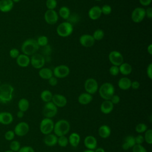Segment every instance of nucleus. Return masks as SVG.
I'll list each match as a JSON object with an SVG mask.
<instances>
[{"instance_id": "nucleus-1", "label": "nucleus", "mask_w": 152, "mask_h": 152, "mask_svg": "<svg viewBox=\"0 0 152 152\" xmlns=\"http://www.w3.org/2000/svg\"><path fill=\"white\" fill-rule=\"evenodd\" d=\"M14 88L10 84L4 83L0 85V103H8L13 98Z\"/></svg>"}, {"instance_id": "nucleus-2", "label": "nucleus", "mask_w": 152, "mask_h": 152, "mask_svg": "<svg viewBox=\"0 0 152 152\" xmlns=\"http://www.w3.org/2000/svg\"><path fill=\"white\" fill-rule=\"evenodd\" d=\"M39 48L40 46L38 45L36 40L34 39H28L23 43L21 49L23 54L29 56L36 53Z\"/></svg>"}, {"instance_id": "nucleus-3", "label": "nucleus", "mask_w": 152, "mask_h": 152, "mask_svg": "<svg viewBox=\"0 0 152 152\" xmlns=\"http://www.w3.org/2000/svg\"><path fill=\"white\" fill-rule=\"evenodd\" d=\"M70 124L65 119H60L54 124L53 132L58 137L66 135L70 130Z\"/></svg>"}, {"instance_id": "nucleus-4", "label": "nucleus", "mask_w": 152, "mask_h": 152, "mask_svg": "<svg viewBox=\"0 0 152 152\" xmlns=\"http://www.w3.org/2000/svg\"><path fill=\"white\" fill-rule=\"evenodd\" d=\"M100 96L104 100H110L112 96L115 94V87L113 85L109 82L102 84L98 89Z\"/></svg>"}, {"instance_id": "nucleus-5", "label": "nucleus", "mask_w": 152, "mask_h": 152, "mask_svg": "<svg viewBox=\"0 0 152 152\" xmlns=\"http://www.w3.org/2000/svg\"><path fill=\"white\" fill-rule=\"evenodd\" d=\"M73 30L74 28L72 24L68 21H64L58 26L56 28V32L59 36L62 37H66L72 33Z\"/></svg>"}, {"instance_id": "nucleus-6", "label": "nucleus", "mask_w": 152, "mask_h": 152, "mask_svg": "<svg viewBox=\"0 0 152 152\" xmlns=\"http://www.w3.org/2000/svg\"><path fill=\"white\" fill-rule=\"evenodd\" d=\"M54 122L52 119L45 118L43 119L39 125L40 132L44 135H48L51 134L53 131Z\"/></svg>"}, {"instance_id": "nucleus-7", "label": "nucleus", "mask_w": 152, "mask_h": 152, "mask_svg": "<svg viewBox=\"0 0 152 152\" xmlns=\"http://www.w3.org/2000/svg\"><path fill=\"white\" fill-rule=\"evenodd\" d=\"M43 116L46 118L52 119L58 113V107L52 103V102H49L46 103L43 109Z\"/></svg>"}, {"instance_id": "nucleus-8", "label": "nucleus", "mask_w": 152, "mask_h": 152, "mask_svg": "<svg viewBox=\"0 0 152 152\" xmlns=\"http://www.w3.org/2000/svg\"><path fill=\"white\" fill-rule=\"evenodd\" d=\"M84 87L86 93L92 95L98 91L99 85L97 81L94 78H89L85 81Z\"/></svg>"}, {"instance_id": "nucleus-9", "label": "nucleus", "mask_w": 152, "mask_h": 152, "mask_svg": "<svg viewBox=\"0 0 152 152\" xmlns=\"http://www.w3.org/2000/svg\"><path fill=\"white\" fill-rule=\"evenodd\" d=\"M45 56L40 53H34L31 55L30 58V64L31 66L35 69H41L43 67L45 64Z\"/></svg>"}, {"instance_id": "nucleus-10", "label": "nucleus", "mask_w": 152, "mask_h": 152, "mask_svg": "<svg viewBox=\"0 0 152 152\" xmlns=\"http://www.w3.org/2000/svg\"><path fill=\"white\" fill-rule=\"evenodd\" d=\"M52 71L54 77L56 78H64L69 75L70 69L69 67L65 65H59L55 67Z\"/></svg>"}, {"instance_id": "nucleus-11", "label": "nucleus", "mask_w": 152, "mask_h": 152, "mask_svg": "<svg viewBox=\"0 0 152 152\" xmlns=\"http://www.w3.org/2000/svg\"><path fill=\"white\" fill-rule=\"evenodd\" d=\"M131 20L134 23H139L145 17V10L142 7L135 8L131 13Z\"/></svg>"}, {"instance_id": "nucleus-12", "label": "nucleus", "mask_w": 152, "mask_h": 152, "mask_svg": "<svg viewBox=\"0 0 152 152\" xmlns=\"http://www.w3.org/2000/svg\"><path fill=\"white\" fill-rule=\"evenodd\" d=\"M30 130L28 124L24 121L18 122L14 127V132L15 135L18 137H24L28 134Z\"/></svg>"}, {"instance_id": "nucleus-13", "label": "nucleus", "mask_w": 152, "mask_h": 152, "mask_svg": "<svg viewBox=\"0 0 152 152\" xmlns=\"http://www.w3.org/2000/svg\"><path fill=\"white\" fill-rule=\"evenodd\" d=\"M109 60L112 65L119 66L124 62L123 55L117 50L111 51L108 56Z\"/></svg>"}, {"instance_id": "nucleus-14", "label": "nucleus", "mask_w": 152, "mask_h": 152, "mask_svg": "<svg viewBox=\"0 0 152 152\" xmlns=\"http://www.w3.org/2000/svg\"><path fill=\"white\" fill-rule=\"evenodd\" d=\"M58 14L55 10H48L44 15L45 21L50 25L56 24L58 20Z\"/></svg>"}, {"instance_id": "nucleus-15", "label": "nucleus", "mask_w": 152, "mask_h": 152, "mask_svg": "<svg viewBox=\"0 0 152 152\" xmlns=\"http://www.w3.org/2000/svg\"><path fill=\"white\" fill-rule=\"evenodd\" d=\"M79 42L81 45L83 47L90 48L94 45L95 40L92 35L89 34H84L80 37Z\"/></svg>"}, {"instance_id": "nucleus-16", "label": "nucleus", "mask_w": 152, "mask_h": 152, "mask_svg": "<svg viewBox=\"0 0 152 152\" xmlns=\"http://www.w3.org/2000/svg\"><path fill=\"white\" fill-rule=\"evenodd\" d=\"M52 102L57 107H64L67 104V99L66 97L59 94L53 95Z\"/></svg>"}, {"instance_id": "nucleus-17", "label": "nucleus", "mask_w": 152, "mask_h": 152, "mask_svg": "<svg viewBox=\"0 0 152 152\" xmlns=\"http://www.w3.org/2000/svg\"><path fill=\"white\" fill-rule=\"evenodd\" d=\"M84 145L88 150H94L97 147V139L93 135H87L84 140Z\"/></svg>"}, {"instance_id": "nucleus-18", "label": "nucleus", "mask_w": 152, "mask_h": 152, "mask_svg": "<svg viewBox=\"0 0 152 152\" xmlns=\"http://www.w3.org/2000/svg\"><path fill=\"white\" fill-rule=\"evenodd\" d=\"M14 118L9 112H0V124L4 125H8L12 124Z\"/></svg>"}, {"instance_id": "nucleus-19", "label": "nucleus", "mask_w": 152, "mask_h": 152, "mask_svg": "<svg viewBox=\"0 0 152 152\" xmlns=\"http://www.w3.org/2000/svg\"><path fill=\"white\" fill-rule=\"evenodd\" d=\"M101 8L98 5H94L90 8L88 12V17L92 20L99 19L102 15Z\"/></svg>"}, {"instance_id": "nucleus-20", "label": "nucleus", "mask_w": 152, "mask_h": 152, "mask_svg": "<svg viewBox=\"0 0 152 152\" xmlns=\"http://www.w3.org/2000/svg\"><path fill=\"white\" fill-rule=\"evenodd\" d=\"M114 107V104L110 101V100H104L100 105V111L102 113L107 115L111 113Z\"/></svg>"}, {"instance_id": "nucleus-21", "label": "nucleus", "mask_w": 152, "mask_h": 152, "mask_svg": "<svg viewBox=\"0 0 152 152\" xmlns=\"http://www.w3.org/2000/svg\"><path fill=\"white\" fill-rule=\"evenodd\" d=\"M17 64L23 68L27 67L30 64V58L28 56L24 54H20L19 56L16 58Z\"/></svg>"}, {"instance_id": "nucleus-22", "label": "nucleus", "mask_w": 152, "mask_h": 152, "mask_svg": "<svg viewBox=\"0 0 152 152\" xmlns=\"http://www.w3.org/2000/svg\"><path fill=\"white\" fill-rule=\"evenodd\" d=\"M14 7V2L12 0H0V11L8 12L12 10Z\"/></svg>"}, {"instance_id": "nucleus-23", "label": "nucleus", "mask_w": 152, "mask_h": 152, "mask_svg": "<svg viewBox=\"0 0 152 152\" xmlns=\"http://www.w3.org/2000/svg\"><path fill=\"white\" fill-rule=\"evenodd\" d=\"M58 137L54 134H49L45 135L43 138L45 144L48 147H53L57 144Z\"/></svg>"}, {"instance_id": "nucleus-24", "label": "nucleus", "mask_w": 152, "mask_h": 152, "mask_svg": "<svg viewBox=\"0 0 152 152\" xmlns=\"http://www.w3.org/2000/svg\"><path fill=\"white\" fill-rule=\"evenodd\" d=\"M135 137L132 135H128L125 138L124 141L122 143V147L124 150H127L129 148H132L135 145Z\"/></svg>"}, {"instance_id": "nucleus-25", "label": "nucleus", "mask_w": 152, "mask_h": 152, "mask_svg": "<svg viewBox=\"0 0 152 152\" xmlns=\"http://www.w3.org/2000/svg\"><path fill=\"white\" fill-rule=\"evenodd\" d=\"M132 81L128 77H122L121 78L118 82V86L121 90H127L131 88Z\"/></svg>"}, {"instance_id": "nucleus-26", "label": "nucleus", "mask_w": 152, "mask_h": 152, "mask_svg": "<svg viewBox=\"0 0 152 152\" xmlns=\"http://www.w3.org/2000/svg\"><path fill=\"white\" fill-rule=\"evenodd\" d=\"M93 100V96L88 93H83L78 97V102L82 105H87Z\"/></svg>"}, {"instance_id": "nucleus-27", "label": "nucleus", "mask_w": 152, "mask_h": 152, "mask_svg": "<svg viewBox=\"0 0 152 152\" xmlns=\"http://www.w3.org/2000/svg\"><path fill=\"white\" fill-rule=\"evenodd\" d=\"M99 135L103 139L107 138L111 134V129L107 125H101L98 129Z\"/></svg>"}, {"instance_id": "nucleus-28", "label": "nucleus", "mask_w": 152, "mask_h": 152, "mask_svg": "<svg viewBox=\"0 0 152 152\" xmlns=\"http://www.w3.org/2000/svg\"><path fill=\"white\" fill-rule=\"evenodd\" d=\"M80 140V135L77 132H72L68 137V142L72 147H77Z\"/></svg>"}, {"instance_id": "nucleus-29", "label": "nucleus", "mask_w": 152, "mask_h": 152, "mask_svg": "<svg viewBox=\"0 0 152 152\" xmlns=\"http://www.w3.org/2000/svg\"><path fill=\"white\" fill-rule=\"evenodd\" d=\"M39 75L40 78L43 80H49L52 77L53 74V71L51 69L49 68H42L39 71Z\"/></svg>"}, {"instance_id": "nucleus-30", "label": "nucleus", "mask_w": 152, "mask_h": 152, "mask_svg": "<svg viewBox=\"0 0 152 152\" xmlns=\"http://www.w3.org/2000/svg\"><path fill=\"white\" fill-rule=\"evenodd\" d=\"M119 72L124 75H129L132 71V66L127 63V62H123L121 65L119 66Z\"/></svg>"}, {"instance_id": "nucleus-31", "label": "nucleus", "mask_w": 152, "mask_h": 152, "mask_svg": "<svg viewBox=\"0 0 152 152\" xmlns=\"http://www.w3.org/2000/svg\"><path fill=\"white\" fill-rule=\"evenodd\" d=\"M30 106L29 101L26 98H21L18 102V108L19 110L22 112H26Z\"/></svg>"}, {"instance_id": "nucleus-32", "label": "nucleus", "mask_w": 152, "mask_h": 152, "mask_svg": "<svg viewBox=\"0 0 152 152\" xmlns=\"http://www.w3.org/2000/svg\"><path fill=\"white\" fill-rule=\"evenodd\" d=\"M52 97H53L52 93L48 90H45L43 91H42V93H40V99L43 102L45 103L51 102L52 99Z\"/></svg>"}, {"instance_id": "nucleus-33", "label": "nucleus", "mask_w": 152, "mask_h": 152, "mask_svg": "<svg viewBox=\"0 0 152 152\" xmlns=\"http://www.w3.org/2000/svg\"><path fill=\"white\" fill-rule=\"evenodd\" d=\"M70 14H71L70 10L69 9L68 7L66 6L61 7L59 10V16L64 20H67L69 18Z\"/></svg>"}, {"instance_id": "nucleus-34", "label": "nucleus", "mask_w": 152, "mask_h": 152, "mask_svg": "<svg viewBox=\"0 0 152 152\" xmlns=\"http://www.w3.org/2000/svg\"><path fill=\"white\" fill-rule=\"evenodd\" d=\"M93 37L95 40H101L103 39L104 36V33L102 29H97L96 30L93 34Z\"/></svg>"}, {"instance_id": "nucleus-35", "label": "nucleus", "mask_w": 152, "mask_h": 152, "mask_svg": "<svg viewBox=\"0 0 152 152\" xmlns=\"http://www.w3.org/2000/svg\"><path fill=\"white\" fill-rule=\"evenodd\" d=\"M57 144L59 146L61 147H66L69 142H68V138L66 137V135H63L58 137Z\"/></svg>"}, {"instance_id": "nucleus-36", "label": "nucleus", "mask_w": 152, "mask_h": 152, "mask_svg": "<svg viewBox=\"0 0 152 152\" xmlns=\"http://www.w3.org/2000/svg\"><path fill=\"white\" fill-rule=\"evenodd\" d=\"M10 150L14 152H17L21 148L20 142L17 140H12L10 143Z\"/></svg>"}, {"instance_id": "nucleus-37", "label": "nucleus", "mask_w": 152, "mask_h": 152, "mask_svg": "<svg viewBox=\"0 0 152 152\" xmlns=\"http://www.w3.org/2000/svg\"><path fill=\"white\" fill-rule=\"evenodd\" d=\"M147 129H148V126L144 123H140L137 124L135 128V132L140 134L145 132L147 130Z\"/></svg>"}, {"instance_id": "nucleus-38", "label": "nucleus", "mask_w": 152, "mask_h": 152, "mask_svg": "<svg viewBox=\"0 0 152 152\" xmlns=\"http://www.w3.org/2000/svg\"><path fill=\"white\" fill-rule=\"evenodd\" d=\"M37 43L39 46H45L48 44V38L46 36H40L36 40Z\"/></svg>"}, {"instance_id": "nucleus-39", "label": "nucleus", "mask_w": 152, "mask_h": 152, "mask_svg": "<svg viewBox=\"0 0 152 152\" xmlns=\"http://www.w3.org/2000/svg\"><path fill=\"white\" fill-rule=\"evenodd\" d=\"M144 141H145L148 144L151 145L152 144V130L151 129H147V130L144 132Z\"/></svg>"}, {"instance_id": "nucleus-40", "label": "nucleus", "mask_w": 152, "mask_h": 152, "mask_svg": "<svg viewBox=\"0 0 152 152\" xmlns=\"http://www.w3.org/2000/svg\"><path fill=\"white\" fill-rule=\"evenodd\" d=\"M15 136V134L13 130H8L6 131L4 134L5 139L8 141H11L14 140Z\"/></svg>"}, {"instance_id": "nucleus-41", "label": "nucleus", "mask_w": 152, "mask_h": 152, "mask_svg": "<svg viewBox=\"0 0 152 152\" xmlns=\"http://www.w3.org/2000/svg\"><path fill=\"white\" fill-rule=\"evenodd\" d=\"M56 0H46V6L48 10H55L57 7Z\"/></svg>"}, {"instance_id": "nucleus-42", "label": "nucleus", "mask_w": 152, "mask_h": 152, "mask_svg": "<svg viewBox=\"0 0 152 152\" xmlns=\"http://www.w3.org/2000/svg\"><path fill=\"white\" fill-rule=\"evenodd\" d=\"M101 8L102 14L104 15H109L112 12V7L107 4L103 5Z\"/></svg>"}, {"instance_id": "nucleus-43", "label": "nucleus", "mask_w": 152, "mask_h": 152, "mask_svg": "<svg viewBox=\"0 0 152 152\" xmlns=\"http://www.w3.org/2000/svg\"><path fill=\"white\" fill-rule=\"evenodd\" d=\"M68 22L70 23L71 24H74L78 23L79 21V15L77 14H71L69 18L67 19Z\"/></svg>"}, {"instance_id": "nucleus-44", "label": "nucleus", "mask_w": 152, "mask_h": 152, "mask_svg": "<svg viewBox=\"0 0 152 152\" xmlns=\"http://www.w3.org/2000/svg\"><path fill=\"white\" fill-rule=\"evenodd\" d=\"M132 152H147L146 148L142 145L140 144H135L132 148Z\"/></svg>"}, {"instance_id": "nucleus-45", "label": "nucleus", "mask_w": 152, "mask_h": 152, "mask_svg": "<svg viewBox=\"0 0 152 152\" xmlns=\"http://www.w3.org/2000/svg\"><path fill=\"white\" fill-rule=\"evenodd\" d=\"M109 73L112 76H116L119 73V66L116 65H112L109 68Z\"/></svg>"}, {"instance_id": "nucleus-46", "label": "nucleus", "mask_w": 152, "mask_h": 152, "mask_svg": "<svg viewBox=\"0 0 152 152\" xmlns=\"http://www.w3.org/2000/svg\"><path fill=\"white\" fill-rule=\"evenodd\" d=\"M9 55L11 58L16 59L20 55V52L17 48H12L9 52Z\"/></svg>"}, {"instance_id": "nucleus-47", "label": "nucleus", "mask_w": 152, "mask_h": 152, "mask_svg": "<svg viewBox=\"0 0 152 152\" xmlns=\"http://www.w3.org/2000/svg\"><path fill=\"white\" fill-rule=\"evenodd\" d=\"M17 152H34V150L31 146L26 145L21 147V148Z\"/></svg>"}, {"instance_id": "nucleus-48", "label": "nucleus", "mask_w": 152, "mask_h": 152, "mask_svg": "<svg viewBox=\"0 0 152 152\" xmlns=\"http://www.w3.org/2000/svg\"><path fill=\"white\" fill-rule=\"evenodd\" d=\"M135 144H140L142 145V143L144 142V136L141 134H138L136 137H135Z\"/></svg>"}, {"instance_id": "nucleus-49", "label": "nucleus", "mask_w": 152, "mask_h": 152, "mask_svg": "<svg viewBox=\"0 0 152 152\" xmlns=\"http://www.w3.org/2000/svg\"><path fill=\"white\" fill-rule=\"evenodd\" d=\"M120 100H121V99H120V97L117 95V94H113L112 97L110 98V101L113 104H118L119 102H120Z\"/></svg>"}, {"instance_id": "nucleus-50", "label": "nucleus", "mask_w": 152, "mask_h": 152, "mask_svg": "<svg viewBox=\"0 0 152 152\" xmlns=\"http://www.w3.org/2000/svg\"><path fill=\"white\" fill-rule=\"evenodd\" d=\"M48 80V83H49V85L51 86H55L58 84V79H57V78H56L54 76H52Z\"/></svg>"}, {"instance_id": "nucleus-51", "label": "nucleus", "mask_w": 152, "mask_h": 152, "mask_svg": "<svg viewBox=\"0 0 152 152\" xmlns=\"http://www.w3.org/2000/svg\"><path fill=\"white\" fill-rule=\"evenodd\" d=\"M147 75L150 80L152 79V63H150L147 66Z\"/></svg>"}, {"instance_id": "nucleus-52", "label": "nucleus", "mask_w": 152, "mask_h": 152, "mask_svg": "<svg viewBox=\"0 0 152 152\" xmlns=\"http://www.w3.org/2000/svg\"><path fill=\"white\" fill-rule=\"evenodd\" d=\"M43 50H42V52L45 55H48L50 54V53L51 52V48H50V46H49L48 45H47L46 46H43Z\"/></svg>"}, {"instance_id": "nucleus-53", "label": "nucleus", "mask_w": 152, "mask_h": 152, "mask_svg": "<svg viewBox=\"0 0 152 152\" xmlns=\"http://www.w3.org/2000/svg\"><path fill=\"white\" fill-rule=\"evenodd\" d=\"M140 86V84L138 81H134L131 82V87L134 90H137L139 88Z\"/></svg>"}, {"instance_id": "nucleus-54", "label": "nucleus", "mask_w": 152, "mask_h": 152, "mask_svg": "<svg viewBox=\"0 0 152 152\" xmlns=\"http://www.w3.org/2000/svg\"><path fill=\"white\" fill-rule=\"evenodd\" d=\"M145 10V17L147 16V18L151 19L152 18V8L148 7Z\"/></svg>"}, {"instance_id": "nucleus-55", "label": "nucleus", "mask_w": 152, "mask_h": 152, "mask_svg": "<svg viewBox=\"0 0 152 152\" xmlns=\"http://www.w3.org/2000/svg\"><path fill=\"white\" fill-rule=\"evenodd\" d=\"M152 0H139L140 4L142 6H148L151 3Z\"/></svg>"}, {"instance_id": "nucleus-56", "label": "nucleus", "mask_w": 152, "mask_h": 152, "mask_svg": "<svg viewBox=\"0 0 152 152\" xmlns=\"http://www.w3.org/2000/svg\"><path fill=\"white\" fill-rule=\"evenodd\" d=\"M24 115V112H22L21 110H18L17 113V116L18 118H20V119L23 118Z\"/></svg>"}, {"instance_id": "nucleus-57", "label": "nucleus", "mask_w": 152, "mask_h": 152, "mask_svg": "<svg viewBox=\"0 0 152 152\" xmlns=\"http://www.w3.org/2000/svg\"><path fill=\"white\" fill-rule=\"evenodd\" d=\"M94 152H105V150L102 147H97L94 150Z\"/></svg>"}, {"instance_id": "nucleus-58", "label": "nucleus", "mask_w": 152, "mask_h": 152, "mask_svg": "<svg viewBox=\"0 0 152 152\" xmlns=\"http://www.w3.org/2000/svg\"><path fill=\"white\" fill-rule=\"evenodd\" d=\"M147 52L150 55H152V44H150L147 46Z\"/></svg>"}, {"instance_id": "nucleus-59", "label": "nucleus", "mask_w": 152, "mask_h": 152, "mask_svg": "<svg viewBox=\"0 0 152 152\" xmlns=\"http://www.w3.org/2000/svg\"><path fill=\"white\" fill-rule=\"evenodd\" d=\"M83 152H94V150H88V149H87V150L83 151Z\"/></svg>"}, {"instance_id": "nucleus-60", "label": "nucleus", "mask_w": 152, "mask_h": 152, "mask_svg": "<svg viewBox=\"0 0 152 152\" xmlns=\"http://www.w3.org/2000/svg\"><path fill=\"white\" fill-rule=\"evenodd\" d=\"M12 1H13V2L14 3V2H20L21 0H12Z\"/></svg>"}, {"instance_id": "nucleus-61", "label": "nucleus", "mask_w": 152, "mask_h": 152, "mask_svg": "<svg viewBox=\"0 0 152 152\" xmlns=\"http://www.w3.org/2000/svg\"><path fill=\"white\" fill-rule=\"evenodd\" d=\"M4 152H14V151H11V150H6V151H5Z\"/></svg>"}, {"instance_id": "nucleus-62", "label": "nucleus", "mask_w": 152, "mask_h": 152, "mask_svg": "<svg viewBox=\"0 0 152 152\" xmlns=\"http://www.w3.org/2000/svg\"><path fill=\"white\" fill-rule=\"evenodd\" d=\"M95 1H101V0H95Z\"/></svg>"}, {"instance_id": "nucleus-63", "label": "nucleus", "mask_w": 152, "mask_h": 152, "mask_svg": "<svg viewBox=\"0 0 152 152\" xmlns=\"http://www.w3.org/2000/svg\"><path fill=\"white\" fill-rule=\"evenodd\" d=\"M1 84V80H0V85Z\"/></svg>"}]
</instances>
